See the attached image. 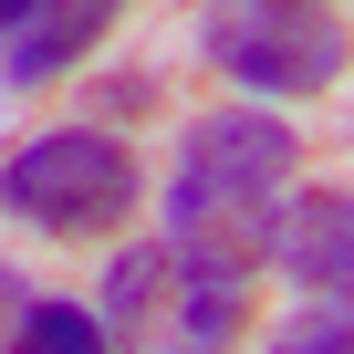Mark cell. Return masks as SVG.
I'll return each mask as SVG.
<instances>
[{
    "instance_id": "cell-1",
    "label": "cell",
    "mask_w": 354,
    "mask_h": 354,
    "mask_svg": "<svg viewBox=\"0 0 354 354\" xmlns=\"http://www.w3.org/2000/svg\"><path fill=\"white\" fill-rule=\"evenodd\" d=\"M292 125L261 115V104H209L177 125V156H167V240H188L230 271H261V240H271V209L292 188Z\"/></svg>"
},
{
    "instance_id": "cell-2",
    "label": "cell",
    "mask_w": 354,
    "mask_h": 354,
    "mask_svg": "<svg viewBox=\"0 0 354 354\" xmlns=\"http://www.w3.org/2000/svg\"><path fill=\"white\" fill-rule=\"evenodd\" d=\"M104 344L115 354H230L250 323V271L188 250V240H136L104 271Z\"/></svg>"
},
{
    "instance_id": "cell-3",
    "label": "cell",
    "mask_w": 354,
    "mask_h": 354,
    "mask_svg": "<svg viewBox=\"0 0 354 354\" xmlns=\"http://www.w3.org/2000/svg\"><path fill=\"white\" fill-rule=\"evenodd\" d=\"M136 198H146V167L104 125H53V136L11 146V167H0V209L53 240H104L136 219Z\"/></svg>"
},
{
    "instance_id": "cell-4",
    "label": "cell",
    "mask_w": 354,
    "mask_h": 354,
    "mask_svg": "<svg viewBox=\"0 0 354 354\" xmlns=\"http://www.w3.org/2000/svg\"><path fill=\"white\" fill-rule=\"evenodd\" d=\"M198 53L240 94H323L344 73V21L323 0H209L198 11Z\"/></svg>"
},
{
    "instance_id": "cell-5",
    "label": "cell",
    "mask_w": 354,
    "mask_h": 354,
    "mask_svg": "<svg viewBox=\"0 0 354 354\" xmlns=\"http://www.w3.org/2000/svg\"><path fill=\"white\" fill-rule=\"evenodd\" d=\"M261 261L302 302H354V188H281Z\"/></svg>"
},
{
    "instance_id": "cell-6",
    "label": "cell",
    "mask_w": 354,
    "mask_h": 354,
    "mask_svg": "<svg viewBox=\"0 0 354 354\" xmlns=\"http://www.w3.org/2000/svg\"><path fill=\"white\" fill-rule=\"evenodd\" d=\"M115 11H125V0H32V11L0 32V84L32 94V84L73 73V63L104 42V21H115Z\"/></svg>"
},
{
    "instance_id": "cell-7",
    "label": "cell",
    "mask_w": 354,
    "mask_h": 354,
    "mask_svg": "<svg viewBox=\"0 0 354 354\" xmlns=\"http://www.w3.org/2000/svg\"><path fill=\"white\" fill-rule=\"evenodd\" d=\"M11 354H115V344H104V313L94 302H21Z\"/></svg>"
},
{
    "instance_id": "cell-8",
    "label": "cell",
    "mask_w": 354,
    "mask_h": 354,
    "mask_svg": "<svg viewBox=\"0 0 354 354\" xmlns=\"http://www.w3.org/2000/svg\"><path fill=\"white\" fill-rule=\"evenodd\" d=\"M271 354H354V302H302Z\"/></svg>"
},
{
    "instance_id": "cell-9",
    "label": "cell",
    "mask_w": 354,
    "mask_h": 354,
    "mask_svg": "<svg viewBox=\"0 0 354 354\" xmlns=\"http://www.w3.org/2000/svg\"><path fill=\"white\" fill-rule=\"evenodd\" d=\"M21 302H32V292H21V271L0 261V354H11V323H21Z\"/></svg>"
},
{
    "instance_id": "cell-10",
    "label": "cell",
    "mask_w": 354,
    "mask_h": 354,
    "mask_svg": "<svg viewBox=\"0 0 354 354\" xmlns=\"http://www.w3.org/2000/svg\"><path fill=\"white\" fill-rule=\"evenodd\" d=\"M21 11H32V0H0V32H11V21H21Z\"/></svg>"
}]
</instances>
